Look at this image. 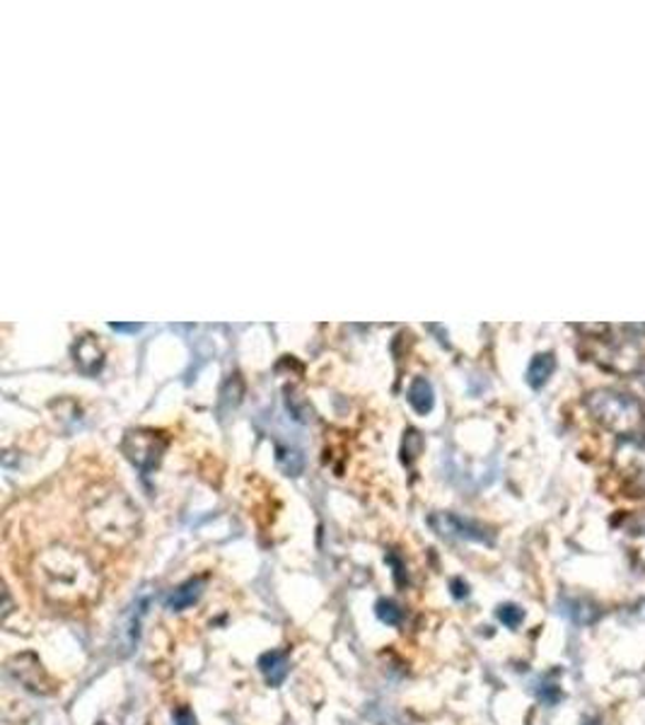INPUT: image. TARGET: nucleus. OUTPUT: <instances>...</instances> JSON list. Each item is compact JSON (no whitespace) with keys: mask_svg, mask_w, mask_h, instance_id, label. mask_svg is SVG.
<instances>
[{"mask_svg":"<svg viewBox=\"0 0 645 725\" xmlns=\"http://www.w3.org/2000/svg\"><path fill=\"white\" fill-rule=\"evenodd\" d=\"M563 614L569 617L571 622L578 624V626H590V624H595L597 619L602 617V608L595 600L578 595V598H565L563 600Z\"/></svg>","mask_w":645,"mask_h":725,"instance_id":"obj_6","label":"nucleus"},{"mask_svg":"<svg viewBox=\"0 0 645 725\" xmlns=\"http://www.w3.org/2000/svg\"><path fill=\"white\" fill-rule=\"evenodd\" d=\"M377 617H379V622H382V624H387V626H399V624H402V619H404V612L399 610V604H397V602H392V600H379V602H377Z\"/></svg>","mask_w":645,"mask_h":725,"instance_id":"obj_12","label":"nucleus"},{"mask_svg":"<svg viewBox=\"0 0 645 725\" xmlns=\"http://www.w3.org/2000/svg\"><path fill=\"white\" fill-rule=\"evenodd\" d=\"M641 441H643V443H645V431H643V435H641Z\"/></svg>","mask_w":645,"mask_h":725,"instance_id":"obj_22","label":"nucleus"},{"mask_svg":"<svg viewBox=\"0 0 645 725\" xmlns=\"http://www.w3.org/2000/svg\"><path fill=\"white\" fill-rule=\"evenodd\" d=\"M430 525L436 527L440 535H455L469 539V542H479V545H493V535L486 530L483 525L465 520L459 516H452V512H440V516H433Z\"/></svg>","mask_w":645,"mask_h":725,"instance_id":"obj_5","label":"nucleus"},{"mask_svg":"<svg viewBox=\"0 0 645 725\" xmlns=\"http://www.w3.org/2000/svg\"><path fill=\"white\" fill-rule=\"evenodd\" d=\"M585 406L604 428L626 435V438H631V433H636L643 426V406L631 394L616 390H595L585 397Z\"/></svg>","mask_w":645,"mask_h":725,"instance_id":"obj_1","label":"nucleus"},{"mask_svg":"<svg viewBox=\"0 0 645 725\" xmlns=\"http://www.w3.org/2000/svg\"><path fill=\"white\" fill-rule=\"evenodd\" d=\"M165 445H167V441L160 438L157 433L136 431V433L126 435L122 450L143 474H148L157 463H160Z\"/></svg>","mask_w":645,"mask_h":725,"instance_id":"obj_2","label":"nucleus"},{"mask_svg":"<svg viewBox=\"0 0 645 725\" xmlns=\"http://www.w3.org/2000/svg\"><path fill=\"white\" fill-rule=\"evenodd\" d=\"M498 619L508 629H518L524 622V612L518 608V604H500V608H498Z\"/></svg>","mask_w":645,"mask_h":725,"instance_id":"obj_13","label":"nucleus"},{"mask_svg":"<svg viewBox=\"0 0 645 725\" xmlns=\"http://www.w3.org/2000/svg\"><path fill=\"white\" fill-rule=\"evenodd\" d=\"M409 404L416 408L420 416L430 414L433 408V387L426 377H416L409 387Z\"/></svg>","mask_w":645,"mask_h":725,"instance_id":"obj_11","label":"nucleus"},{"mask_svg":"<svg viewBox=\"0 0 645 725\" xmlns=\"http://www.w3.org/2000/svg\"><path fill=\"white\" fill-rule=\"evenodd\" d=\"M114 332H138L141 324H110Z\"/></svg>","mask_w":645,"mask_h":725,"instance_id":"obj_18","label":"nucleus"},{"mask_svg":"<svg viewBox=\"0 0 645 725\" xmlns=\"http://www.w3.org/2000/svg\"><path fill=\"white\" fill-rule=\"evenodd\" d=\"M279 463L283 465L285 472H291L293 477H298V474L302 472V465H305V463H302V455L300 453H295V450H281V447H279Z\"/></svg>","mask_w":645,"mask_h":725,"instance_id":"obj_15","label":"nucleus"},{"mask_svg":"<svg viewBox=\"0 0 645 725\" xmlns=\"http://www.w3.org/2000/svg\"><path fill=\"white\" fill-rule=\"evenodd\" d=\"M75 363L87 375L95 373L97 367L102 365V351H100V346L95 344V341H92V336H85V339L77 341V346H75Z\"/></svg>","mask_w":645,"mask_h":725,"instance_id":"obj_10","label":"nucleus"},{"mask_svg":"<svg viewBox=\"0 0 645 725\" xmlns=\"http://www.w3.org/2000/svg\"><path fill=\"white\" fill-rule=\"evenodd\" d=\"M424 450V438H420L418 431H409L404 438V459L406 463H412Z\"/></svg>","mask_w":645,"mask_h":725,"instance_id":"obj_14","label":"nucleus"},{"mask_svg":"<svg viewBox=\"0 0 645 725\" xmlns=\"http://www.w3.org/2000/svg\"><path fill=\"white\" fill-rule=\"evenodd\" d=\"M452 595H455L457 600L467 598V595H469V588H467V583H462V580H452Z\"/></svg>","mask_w":645,"mask_h":725,"instance_id":"obj_17","label":"nucleus"},{"mask_svg":"<svg viewBox=\"0 0 645 725\" xmlns=\"http://www.w3.org/2000/svg\"><path fill=\"white\" fill-rule=\"evenodd\" d=\"M259 667H261V672H264V677L271 687H281L288 677V672H291V663H288L285 653H281V651H271V653L261 655Z\"/></svg>","mask_w":645,"mask_h":725,"instance_id":"obj_8","label":"nucleus"},{"mask_svg":"<svg viewBox=\"0 0 645 725\" xmlns=\"http://www.w3.org/2000/svg\"><path fill=\"white\" fill-rule=\"evenodd\" d=\"M614 465L636 489L645 491V443L641 438H634V435L624 438V443L616 447Z\"/></svg>","mask_w":645,"mask_h":725,"instance_id":"obj_3","label":"nucleus"},{"mask_svg":"<svg viewBox=\"0 0 645 725\" xmlns=\"http://www.w3.org/2000/svg\"><path fill=\"white\" fill-rule=\"evenodd\" d=\"M204 595V578H191L187 583H181L173 595L167 598V610L169 612H181L194 608L199 598Z\"/></svg>","mask_w":645,"mask_h":725,"instance_id":"obj_7","label":"nucleus"},{"mask_svg":"<svg viewBox=\"0 0 645 725\" xmlns=\"http://www.w3.org/2000/svg\"><path fill=\"white\" fill-rule=\"evenodd\" d=\"M636 382H638V387H641V390H645V371L638 375V380H636Z\"/></svg>","mask_w":645,"mask_h":725,"instance_id":"obj_20","label":"nucleus"},{"mask_svg":"<svg viewBox=\"0 0 645 725\" xmlns=\"http://www.w3.org/2000/svg\"><path fill=\"white\" fill-rule=\"evenodd\" d=\"M585 725H602V723H600V721H597V718H592V721H587V723H585Z\"/></svg>","mask_w":645,"mask_h":725,"instance_id":"obj_21","label":"nucleus"},{"mask_svg":"<svg viewBox=\"0 0 645 725\" xmlns=\"http://www.w3.org/2000/svg\"><path fill=\"white\" fill-rule=\"evenodd\" d=\"M556 371V359L554 353H539L532 359L530 367H528V385L532 390H542L547 385V380L551 377V373Z\"/></svg>","mask_w":645,"mask_h":725,"instance_id":"obj_9","label":"nucleus"},{"mask_svg":"<svg viewBox=\"0 0 645 725\" xmlns=\"http://www.w3.org/2000/svg\"><path fill=\"white\" fill-rule=\"evenodd\" d=\"M636 614H638V617H641V619H645V600H643V602H638V604H636Z\"/></svg>","mask_w":645,"mask_h":725,"instance_id":"obj_19","label":"nucleus"},{"mask_svg":"<svg viewBox=\"0 0 645 725\" xmlns=\"http://www.w3.org/2000/svg\"><path fill=\"white\" fill-rule=\"evenodd\" d=\"M631 535H645V516H636L626 522Z\"/></svg>","mask_w":645,"mask_h":725,"instance_id":"obj_16","label":"nucleus"},{"mask_svg":"<svg viewBox=\"0 0 645 725\" xmlns=\"http://www.w3.org/2000/svg\"><path fill=\"white\" fill-rule=\"evenodd\" d=\"M10 672L15 675L20 684H24V690H30L34 694H51L54 692V682L44 672L42 663L37 661V655L32 653H22L15 655L10 661Z\"/></svg>","mask_w":645,"mask_h":725,"instance_id":"obj_4","label":"nucleus"}]
</instances>
